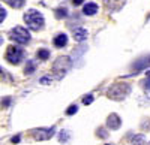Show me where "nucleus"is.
Returning a JSON list of instances; mask_svg holds the SVG:
<instances>
[{"label":"nucleus","instance_id":"obj_1","mask_svg":"<svg viewBox=\"0 0 150 145\" xmlns=\"http://www.w3.org/2000/svg\"><path fill=\"white\" fill-rule=\"evenodd\" d=\"M24 22L27 24V27L33 32H39L44 29L45 26V20H44V15L41 14L39 11L36 9H29L26 14H24Z\"/></svg>","mask_w":150,"mask_h":145},{"label":"nucleus","instance_id":"obj_2","mask_svg":"<svg viewBox=\"0 0 150 145\" xmlns=\"http://www.w3.org/2000/svg\"><path fill=\"white\" fill-rule=\"evenodd\" d=\"M131 85L126 82H116V84H112V85L108 88L107 91V96L110 99L112 100H123L126 96L131 94Z\"/></svg>","mask_w":150,"mask_h":145},{"label":"nucleus","instance_id":"obj_3","mask_svg":"<svg viewBox=\"0 0 150 145\" xmlns=\"http://www.w3.org/2000/svg\"><path fill=\"white\" fill-rule=\"evenodd\" d=\"M72 67V60L71 57L68 55H63V57H59L54 64H53V70H54V74L57 76V79H62L66 74H68V70Z\"/></svg>","mask_w":150,"mask_h":145},{"label":"nucleus","instance_id":"obj_4","mask_svg":"<svg viewBox=\"0 0 150 145\" xmlns=\"http://www.w3.org/2000/svg\"><path fill=\"white\" fill-rule=\"evenodd\" d=\"M9 38H11V41H14L15 43L26 45V43L30 42L32 36H30V32H29L26 27L17 26V27H14V29L9 32Z\"/></svg>","mask_w":150,"mask_h":145},{"label":"nucleus","instance_id":"obj_5","mask_svg":"<svg viewBox=\"0 0 150 145\" xmlns=\"http://www.w3.org/2000/svg\"><path fill=\"white\" fill-rule=\"evenodd\" d=\"M5 58L8 60L11 64H20L24 60V50L20 48V46L11 45V46H8V50H6Z\"/></svg>","mask_w":150,"mask_h":145},{"label":"nucleus","instance_id":"obj_6","mask_svg":"<svg viewBox=\"0 0 150 145\" xmlns=\"http://www.w3.org/2000/svg\"><path fill=\"white\" fill-rule=\"evenodd\" d=\"M56 135V127H41V129H35L32 132V136L36 141H48Z\"/></svg>","mask_w":150,"mask_h":145},{"label":"nucleus","instance_id":"obj_7","mask_svg":"<svg viewBox=\"0 0 150 145\" xmlns=\"http://www.w3.org/2000/svg\"><path fill=\"white\" fill-rule=\"evenodd\" d=\"M150 67V55H144L138 60H135V62L132 63L131 69H132V74L131 75H137V74H140L141 70H146Z\"/></svg>","mask_w":150,"mask_h":145},{"label":"nucleus","instance_id":"obj_8","mask_svg":"<svg viewBox=\"0 0 150 145\" xmlns=\"http://www.w3.org/2000/svg\"><path fill=\"white\" fill-rule=\"evenodd\" d=\"M122 126V118L117 114H110L107 117V127L111 130H117Z\"/></svg>","mask_w":150,"mask_h":145},{"label":"nucleus","instance_id":"obj_9","mask_svg":"<svg viewBox=\"0 0 150 145\" xmlns=\"http://www.w3.org/2000/svg\"><path fill=\"white\" fill-rule=\"evenodd\" d=\"M125 3H126V0H104L105 8H107L108 11H111V12L120 11V9L125 6Z\"/></svg>","mask_w":150,"mask_h":145},{"label":"nucleus","instance_id":"obj_10","mask_svg":"<svg viewBox=\"0 0 150 145\" xmlns=\"http://www.w3.org/2000/svg\"><path fill=\"white\" fill-rule=\"evenodd\" d=\"M87 36H89V32H87L84 27L74 29V39L77 41V42H84L87 39Z\"/></svg>","mask_w":150,"mask_h":145},{"label":"nucleus","instance_id":"obj_11","mask_svg":"<svg viewBox=\"0 0 150 145\" xmlns=\"http://www.w3.org/2000/svg\"><path fill=\"white\" fill-rule=\"evenodd\" d=\"M98 5L96 3H93V2H90V3H86L84 5V8H83V14L84 15H87V17H93V15H96V12H98Z\"/></svg>","mask_w":150,"mask_h":145},{"label":"nucleus","instance_id":"obj_12","mask_svg":"<svg viewBox=\"0 0 150 145\" xmlns=\"http://www.w3.org/2000/svg\"><path fill=\"white\" fill-rule=\"evenodd\" d=\"M53 43H54V46H57V48L66 46V45H68V34H66V33H59L56 38H54Z\"/></svg>","mask_w":150,"mask_h":145},{"label":"nucleus","instance_id":"obj_13","mask_svg":"<svg viewBox=\"0 0 150 145\" xmlns=\"http://www.w3.org/2000/svg\"><path fill=\"white\" fill-rule=\"evenodd\" d=\"M50 55H51V53H50V50H47V48H41V50H38V53H36V57L39 60H48Z\"/></svg>","mask_w":150,"mask_h":145},{"label":"nucleus","instance_id":"obj_14","mask_svg":"<svg viewBox=\"0 0 150 145\" xmlns=\"http://www.w3.org/2000/svg\"><path fill=\"white\" fill-rule=\"evenodd\" d=\"M54 15H56V18L57 20H62V18H66L68 15H69V12H68V9L66 8H57L56 9V12H54Z\"/></svg>","mask_w":150,"mask_h":145},{"label":"nucleus","instance_id":"obj_15","mask_svg":"<svg viewBox=\"0 0 150 145\" xmlns=\"http://www.w3.org/2000/svg\"><path fill=\"white\" fill-rule=\"evenodd\" d=\"M5 2L11 6V8H15V9H20L24 6V3H26V0H5Z\"/></svg>","mask_w":150,"mask_h":145},{"label":"nucleus","instance_id":"obj_16","mask_svg":"<svg viewBox=\"0 0 150 145\" xmlns=\"http://www.w3.org/2000/svg\"><path fill=\"white\" fill-rule=\"evenodd\" d=\"M35 70H36V63L33 62V60H27L26 69H24V72H26V75H32Z\"/></svg>","mask_w":150,"mask_h":145},{"label":"nucleus","instance_id":"obj_17","mask_svg":"<svg viewBox=\"0 0 150 145\" xmlns=\"http://www.w3.org/2000/svg\"><path fill=\"white\" fill-rule=\"evenodd\" d=\"M131 144H132V145H146V138H144V135H135V136L132 138Z\"/></svg>","mask_w":150,"mask_h":145},{"label":"nucleus","instance_id":"obj_18","mask_svg":"<svg viewBox=\"0 0 150 145\" xmlns=\"http://www.w3.org/2000/svg\"><path fill=\"white\" fill-rule=\"evenodd\" d=\"M69 139H71V132H69V130H62L60 133H59V141H60V142L66 144Z\"/></svg>","mask_w":150,"mask_h":145},{"label":"nucleus","instance_id":"obj_19","mask_svg":"<svg viewBox=\"0 0 150 145\" xmlns=\"http://www.w3.org/2000/svg\"><path fill=\"white\" fill-rule=\"evenodd\" d=\"M96 136L101 138V139H107V138L110 136V133L107 132L105 127H98V129H96Z\"/></svg>","mask_w":150,"mask_h":145},{"label":"nucleus","instance_id":"obj_20","mask_svg":"<svg viewBox=\"0 0 150 145\" xmlns=\"http://www.w3.org/2000/svg\"><path fill=\"white\" fill-rule=\"evenodd\" d=\"M141 129L144 132H150V118H144L141 123Z\"/></svg>","mask_w":150,"mask_h":145},{"label":"nucleus","instance_id":"obj_21","mask_svg":"<svg viewBox=\"0 0 150 145\" xmlns=\"http://www.w3.org/2000/svg\"><path fill=\"white\" fill-rule=\"evenodd\" d=\"M78 112V106L77 105H71L68 109H66V115H74V114H77Z\"/></svg>","mask_w":150,"mask_h":145},{"label":"nucleus","instance_id":"obj_22","mask_svg":"<svg viewBox=\"0 0 150 145\" xmlns=\"http://www.w3.org/2000/svg\"><path fill=\"white\" fill-rule=\"evenodd\" d=\"M141 85H143V88H144L146 91H150V78L146 76V79L141 81Z\"/></svg>","mask_w":150,"mask_h":145},{"label":"nucleus","instance_id":"obj_23","mask_svg":"<svg viewBox=\"0 0 150 145\" xmlns=\"http://www.w3.org/2000/svg\"><path fill=\"white\" fill-rule=\"evenodd\" d=\"M93 99H95V97H93V94H87L86 97L83 99V103H84V105H90V103L93 102Z\"/></svg>","mask_w":150,"mask_h":145},{"label":"nucleus","instance_id":"obj_24","mask_svg":"<svg viewBox=\"0 0 150 145\" xmlns=\"http://www.w3.org/2000/svg\"><path fill=\"white\" fill-rule=\"evenodd\" d=\"M11 103H12V97H5V99L2 100V106H3V108H9Z\"/></svg>","mask_w":150,"mask_h":145},{"label":"nucleus","instance_id":"obj_25","mask_svg":"<svg viewBox=\"0 0 150 145\" xmlns=\"http://www.w3.org/2000/svg\"><path fill=\"white\" fill-rule=\"evenodd\" d=\"M6 15H8L6 9H5V8H0V22H3V21H5Z\"/></svg>","mask_w":150,"mask_h":145},{"label":"nucleus","instance_id":"obj_26","mask_svg":"<svg viewBox=\"0 0 150 145\" xmlns=\"http://www.w3.org/2000/svg\"><path fill=\"white\" fill-rule=\"evenodd\" d=\"M41 84H45V85L51 84V78H50V76H44V78H41Z\"/></svg>","mask_w":150,"mask_h":145},{"label":"nucleus","instance_id":"obj_27","mask_svg":"<svg viewBox=\"0 0 150 145\" xmlns=\"http://www.w3.org/2000/svg\"><path fill=\"white\" fill-rule=\"evenodd\" d=\"M84 3V0H72V5L74 6H80V5H83Z\"/></svg>","mask_w":150,"mask_h":145},{"label":"nucleus","instance_id":"obj_28","mask_svg":"<svg viewBox=\"0 0 150 145\" xmlns=\"http://www.w3.org/2000/svg\"><path fill=\"white\" fill-rule=\"evenodd\" d=\"M20 139H21V136H20V135H17V136L12 138L11 141H12V144H18V142H20Z\"/></svg>","mask_w":150,"mask_h":145},{"label":"nucleus","instance_id":"obj_29","mask_svg":"<svg viewBox=\"0 0 150 145\" xmlns=\"http://www.w3.org/2000/svg\"><path fill=\"white\" fill-rule=\"evenodd\" d=\"M146 76H147V78H150V69H147V72H146Z\"/></svg>","mask_w":150,"mask_h":145},{"label":"nucleus","instance_id":"obj_30","mask_svg":"<svg viewBox=\"0 0 150 145\" xmlns=\"http://www.w3.org/2000/svg\"><path fill=\"white\" fill-rule=\"evenodd\" d=\"M3 43V38H2V36H0V45H2Z\"/></svg>","mask_w":150,"mask_h":145},{"label":"nucleus","instance_id":"obj_31","mask_svg":"<svg viewBox=\"0 0 150 145\" xmlns=\"http://www.w3.org/2000/svg\"><path fill=\"white\" fill-rule=\"evenodd\" d=\"M104 145H116V144H104Z\"/></svg>","mask_w":150,"mask_h":145},{"label":"nucleus","instance_id":"obj_32","mask_svg":"<svg viewBox=\"0 0 150 145\" xmlns=\"http://www.w3.org/2000/svg\"><path fill=\"white\" fill-rule=\"evenodd\" d=\"M147 145H150V142H149V144H147Z\"/></svg>","mask_w":150,"mask_h":145}]
</instances>
